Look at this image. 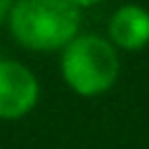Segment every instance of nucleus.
Listing matches in <instances>:
<instances>
[{"label":"nucleus","instance_id":"f257e3e1","mask_svg":"<svg viewBox=\"0 0 149 149\" xmlns=\"http://www.w3.org/2000/svg\"><path fill=\"white\" fill-rule=\"evenodd\" d=\"M9 33L28 51H63L77 35L81 9L70 0H14Z\"/></svg>","mask_w":149,"mask_h":149},{"label":"nucleus","instance_id":"f03ea898","mask_svg":"<svg viewBox=\"0 0 149 149\" xmlns=\"http://www.w3.org/2000/svg\"><path fill=\"white\" fill-rule=\"evenodd\" d=\"M121 61L116 47L100 35H77L61 51V77L81 98L107 93L119 79Z\"/></svg>","mask_w":149,"mask_h":149},{"label":"nucleus","instance_id":"7ed1b4c3","mask_svg":"<svg viewBox=\"0 0 149 149\" xmlns=\"http://www.w3.org/2000/svg\"><path fill=\"white\" fill-rule=\"evenodd\" d=\"M40 79L28 65L0 58V121L28 116L40 102Z\"/></svg>","mask_w":149,"mask_h":149},{"label":"nucleus","instance_id":"20e7f679","mask_svg":"<svg viewBox=\"0 0 149 149\" xmlns=\"http://www.w3.org/2000/svg\"><path fill=\"white\" fill-rule=\"evenodd\" d=\"M107 40L123 51H140L149 44V9L142 5H121L109 23Z\"/></svg>","mask_w":149,"mask_h":149},{"label":"nucleus","instance_id":"39448f33","mask_svg":"<svg viewBox=\"0 0 149 149\" xmlns=\"http://www.w3.org/2000/svg\"><path fill=\"white\" fill-rule=\"evenodd\" d=\"M12 5H14V0H0V23H2V21H7Z\"/></svg>","mask_w":149,"mask_h":149},{"label":"nucleus","instance_id":"423d86ee","mask_svg":"<svg viewBox=\"0 0 149 149\" xmlns=\"http://www.w3.org/2000/svg\"><path fill=\"white\" fill-rule=\"evenodd\" d=\"M77 9H86V7H93V5H98V2H102V0H70Z\"/></svg>","mask_w":149,"mask_h":149}]
</instances>
